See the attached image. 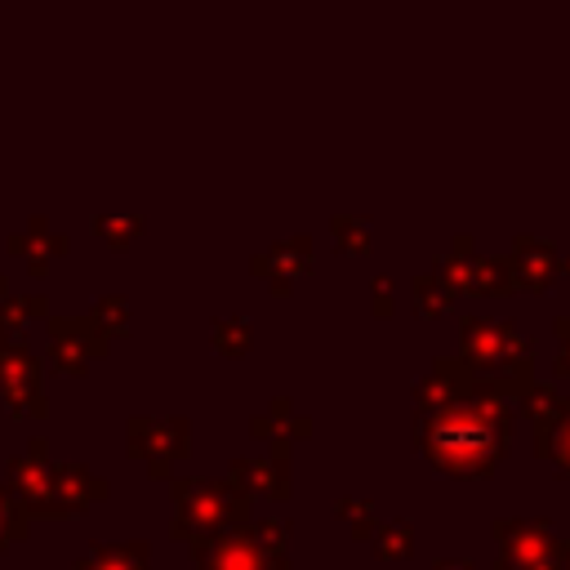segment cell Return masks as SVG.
<instances>
[{
	"instance_id": "1",
	"label": "cell",
	"mask_w": 570,
	"mask_h": 570,
	"mask_svg": "<svg viewBox=\"0 0 570 570\" xmlns=\"http://www.w3.org/2000/svg\"><path fill=\"white\" fill-rule=\"evenodd\" d=\"M508 428H512L508 396L481 383L472 396L419 414V445L428 463L445 476H490L508 450Z\"/></svg>"
},
{
	"instance_id": "2",
	"label": "cell",
	"mask_w": 570,
	"mask_h": 570,
	"mask_svg": "<svg viewBox=\"0 0 570 570\" xmlns=\"http://www.w3.org/2000/svg\"><path fill=\"white\" fill-rule=\"evenodd\" d=\"M249 494L236 481H174V534L178 539H205L232 525H245Z\"/></svg>"
},
{
	"instance_id": "3",
	"label": "cell",
	"mask_w": 570,
	"mask_h": 570,
	"mask_svg": "<svg viewBox=\"0 0 570 570\" xmlns=\"http://www.w3.org/2000/svg\"><path fill=\"white\" fill-rule=\"evenodd\" d=\"M499 566L494 570H566V548L548 521H494Z\"/></svg>"
},
{
	"instance_id": "4",
	"label": "cell",
	"mask_w": 570,
	"mask_h": 570,
	"mask_svg": "<svg viewBox=\"0 0 570 570\" xmlns=\"http://www.w3.org/2000/svg\"><path fill=\"white\" fill-rule=\"evenodd\" d=\"M196 570H289L285 557H272L249 525H232L218 534H205L191 543Z\"/></svg>"
},
{
	"instance_id": "5",
	"label": "cell",
	"mask_w": 570,
	"mask_h": 570,
	"mask_svg": "<svg viewBox=\"0 0 570 570\" xmlns=\"http://www.w3.org/2000/svg\"><path fill=\"white\" fill-rule=\"evenodd\" d=\"M107 343H111V338L94 325V316H89V321H80V316L49 321V356H53V365H58L62 374H85L89 361L107 352Z\"/></svg>"
},
{
	"instance_id": "6",
	"label": "cell",
	"mask_w": 570,
	"mask_h": 570,
	"mask_svg": "<svg viewBox=\"0 0 570 570\" xmlns=\"http://www.w3.org/2000/svg\"><path fill=\"white\" fill-rule=\"evenodd\" d=\"M191 445L183 419H134L129 423V450L151 463V476H169V463L183 459Z\"/></svg>"
},
{
	"instance_id": "7",
	"label": "cell",
	"mask_w": 570,
	"mask_h": 570,
	"mask_svg": "<svg viewBox=\"0 0 570 570\" xmlns=\"http://www.w3.org/2000/svg\"><path fill=\"white\" fill-rule=\"evenodd\" d=\"M9 481H13V494H18L22 512H31V517H58V503H53V463L45 459V441L40 436L27 445V459H13L9 463Z\"/></svg>"
},
{
	"instance_id": "8",
	"label": "cell",
	"mask_w": 570,
	"mask_h": 570,
	"mask_svg": "<svg viewBox=\"0 0 570 570\" xmlns=\"http://www.w3.org/2000/svg\"><path fill=\"white\" fill-rule=\"evenodd\" d=\"M0 392L9 396L18 419L45 414V401H40V387H36V361L22 347V338H9V334H0Z\"/></svg>"
},
{
	"instance_id": "9",
	"label": "cell",
	"mask_w": 570,
	"mask_h": 570,
	"mask_svg": "<svg viewBox=\"0 0 570 570\" xmlns=\"http://www.w3.org/2000/svg\"><path fill=\"white\" fill-rule=\"evenodd\" d=\"M476 387H481V379L463 361H436L432 374L419 379L414 401H419V414H432V410H441V405H450L459 396H472Z\"/></svg>"
},
{
	"instance_id": "10",
	"label": "cell",
	"mask_w": 570,
	"mask_h": 570,
	"mask_svg": "<svg viewBox=\"0 0 570 570\" xmlns=\"http://www.w3.org/2000/svg\"><path fill=\"white\" fill-rule=\"evenodd\" d=\"M272 459H236L232 463V481L245 494H267V499H285L289 494V459H285V441H267Z\"/></svg>"
},
{
	"instance_id": "11",
	"label": "cell",
	"mask_w": 570,
	"mask_h": 570,
	"mask_svg": "<svg viewBox=\"0 0 570 570\" xmlns=\"http://www.w3.org/2000/svg\"><path fill=\"white\" fill-rule=\"evenodd\" d=\"M508 267L517 276L521 289L530 294H543L552 285V272H557V249L548 240H534V236H517L512 254H508Z\"/></svg>"
},
{
	"instance_id": "12",
	"label": "cell",
	"mask_w": 570,
	"mask_h": 570,
	"mask_svg": "<svg viewBox=\"0 0 570 570\" xmlns=\"http://www.w3.org/2000/svg\"><path fill=\"white\" fill-rule=\"evenodd\" d=\"M521 410H525V419H530V428H534V454L543 459L552 432H557L561 419L570 414V396H561V392L548 387V383H530L525 396H521Z\"/></svg>"
},
{
	"instance_id": "13",
	"label": "cell",
	"mask_w": 570,
	"mask_h": 570,
	"mask_svg": "<svg viewBox=\"0 0 570 570\" xmlns=\"http://www.w3.org/2000/svg\"><path fill=\"white\" fill-rule=\"evenodd\" d=\"M98 499H107V481H102V476H89V472L76 468V463L53 468V503H58V517L85 512V508L98 503Z\"/></svg>"
},
{
	"instance_id": "14",
	"label": "cell",
	"mask_w": 570,
	"mask_h": 570,
	"mask_svg": "<svg viewBox=\"0 0 570 570\" xmlns=\"http://www.w3.org/2000/svg\"><path fill=\"white\" fill-rule=\"evenodd\" d=\"M307 267H312V240H307V236H303V240H285V245H276L267 258H254V272H272L276 294H289V281L303 276Z\"/></svg>"
},
{
	"instance_id": "15",
	"label": "cell",
	"mask_w": 570,
	"mask_h": 570,
	"mask_svg": "<svg viewBox=\"0 0 570 570\" xmlns=\"http://www.w3.org/2000/svg\"><path fill=\"white\" fill-rule=\"evenodd\" d=\"M249 428H254L258 441H285V436H307V432H312L307 419L289 414V401H272V410H267V414H254Z\"/></svg>"
},
{
	"instance_id": "16",
	"label": "cell",
	"mask_w": 570,
	"mask_h": 570,
	"mask_svg": "<svg viewBox=\"0 0 570 570\" xmlns=\"http://www.w3.org/2000/svg\"><path fill=\"white\" fill-rule=\"evenodd\" d=\"M76 570H147V543L129 548H89V557Z\"/></svg>"
},
{
	"instance_id": "17",
	"label": "cell",
	"mask_w": 570,
	"mask_h": 570,
	"mask_svg": "<svg viewBox=\"0 0 570 570\" xmlns=\"http://www.w3.org/2000/svg\"><path fill=\"white\" fill-rule=\"evenodd\" d=\"M512 289H517V276H512L508 258H476L468 294H512Z\"/></svg>"
},
{
	"instance_id": "18",
	"label": "cell",
	"mask_w": 570,
	"mask_h": 570,
	"mask_svg": "<svg viewBox=\"0 0 570 570\" xmlns=\"http://www.w3.org/2000/svg\"><path fill=\"white\" fill-rule=\"evenodd\" d=\"M410 289H414V307H419V316H436V312H445V307L459 298V289H454L450 281H441L436 272L419 276Z\"/></svg>"
},
{
	"instance_id": "19",
	"label": "cell",
	"mask_w": 570,
	"mask_h": 570,
	"mask_svg": "<svg viewBox=\"0 0 570 570\" xmlns=\"http://www.w3.org/2000/svg\"><path fill=\"white\" fill-rule=\"evenodd\" d=\"M370 543H374V552H379L383 561H401V557L414 552V525H410V521H392V525H383V530L374 525Z\"/></svg>"
},
{
	"instance_id": "20",
	"label": "cell",
	"mask_w": 570,
	"mask_h": 570,
	"mask_svg": "<svg viewBox=\"0 0 570 570\" xmlns=\"http://www.w3.org/2000/svg\"><path fill=\"white\" fill-rule=\"evenodd\" d=\"M94 325H98L107 338L125 334V330H129V303H125L120 294H107V298L98 303V312H94Z\"/></svg>"
},
{
	"instance_id": "21",
	"label": "cell",
	"mask_w": 570,
	"mask_h": 570,
	"mask_svg": "<svg viewBox=\"0 0 570 570\" xmlns=\"http://www.w3.org/2000/svg\"><path fill=\"white\" fill-rule=\"evenodd\" d=\"M22 530H27V512H22V503L0 485V548H9L13 539H22Z\"/></svg>"
},
{
	"instance_id": "22",
	"label": "cell",
	"mask_w": 570,
	"mask_h": 570,
	"mask_svg": "<svg viewBox=\"0 0 570 570\" xmlns=\"http://www.w3.org/2000/svg\"><path fill=\"white\" fill-rule=\"evenodd\" d=\"M249 530H254V539H258L272 557H285V543H289V521H285V517H263V521H254Z\"/></svg>"
},
{
	"instance_id": "23",
	"label": "cell",
	"mask_w": 570,
	"mask_h": 570,
	"mask_svg": "<svg viewBox=\"0 0 570 570\" xmlns=\"http://www.w3.org/2000/svg\"><path fill=\"white\" fill-rule=\"evenodd\" d=\"M214 347L227 352V356H240L249 347V325L236 316V321H218L214 325Z\"/></svg>"
},
{
	"instance_id": "24",
	"label": "cell",
	"mask_w": 570,
	"mask_h": 570,
	"mask_svg": "<svg viewBox=\"0 0 570 570\" xmlns=\"http://www.w3.org/2000/svg\"><path fill=\"white\" fill-rule=\"evenodd\" d=\"M334 240L347 254H365L370 249V227L361 218H334Z\"/></svg>"
},
{
	"instance_id": "25",
	"label": "cell",
	"mask_w": 570,
	"mask_h": 570,
	"mask_svg": "<svg viewBox=\"0 0 570 570\" xmlns=\"http://www.w3.org/2000/svg\"><path fill=\"white\" fill-rule=\"evenodd\" d=\"M138 232H142V223H138V218H102V223H98V236H102L111 249H125Z\"/></svg>"
},
{
	"instance_id": "26",
	"label": "cell",
	"mask_w": 570,
	"mask_h": 570,
	"mask_svg": "<svg viewBox=\"0 0 570 570\" xmlns=\"http://www.w3.org/2000/svg\"><path fill=\"white\" fill-rule=\"evenodd\" d=\"M543 459H552V463H557V472H561V476H570V414H566V419H561V428L552 432V441H548Z\"/></svg>"
},
{
	"instance_id": "27",
	"label": "cell",
	"mask_w": 570,
	"mask_h": 570,
	"mask_svg": "<svg viewBox=\"0 0 570 570\" xmlns=\"http://www.w3.org/2000/svg\"><path fill=\"white\" fill-rule=\"evenodd\" d=\"M338 512L352 521V534H356V539H370V534H374V517H370L365 503H352V499H347V503H338Z\"/></svg>"
},
{
	"instance_id": "28",
	"label": "cell",
	"mask_w": 570,
	"mask_h": 570,
	"mask_svg": "<svg viewBox=\"0 0 570 570\" xmlns=\"http://www.w3.org/2000/svg\"><path fill=\"white\" fill-rule=\"evenodd\" d=\"M370 285H374V289H370L374 312H379V316H392V307H396V303H392V281H387V276H379V281H370Z\"/></svg>"
},
{
	"instance_id": "29",
	"label": "cell",
	"mask_w": 570,
	"mask_h": 570,
	"mask_svg": "<svg viewBox=\"0 0 570 570\" xmlns=\"http://www.w3.org/2000/svg\"><path fill=\"white\" fill-rule=\"evenodd\" d=\"M557 338H561V347H570V316L557 321Z\"/></svg>"
},
{
	"instance_id": "30",
	"label": "cell",
	"mask_w": 570,
	"mask_h": 570,
	"mask_svg": "<svg viewBox=\"0 0 570 570\" xmlns=\"http://www.w3.org/2000/svg\"><path fill=\"white\" fill-rule=\"evenodd\" d=\"M432 570H472V561H436Z\"/></svg>"
},
{
	"instance_id": "31",
	"label": "cell",
	"mask_w": 570,
	"mask_h": 570,
	"mask_svg": "<svg viewBox=\"0 0 570 570\" xmlns=\"http://www.w3.org/2000/svg\"><path fill=\"white\" fill-rule=\"evenodd\" d=\"M4 298H9V281L0 276V303H4Z\"/></svg>"
},
{
	"instance_id": "32",
	"label": "cell",
	"mask_w": 570,
	"mask_h": 570,
	"mask_svg": "<svg viewBox=\"0 0 570 570\" xmlns=\"http://www.w3.org/2000/svg\"><path fill=\"white\" fill-rule=\"evenodd\" d=\"M566 570H570V548H566Z\"/></svg>"
}]
</instances>
